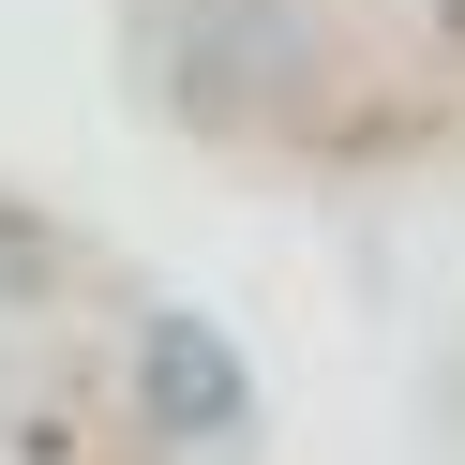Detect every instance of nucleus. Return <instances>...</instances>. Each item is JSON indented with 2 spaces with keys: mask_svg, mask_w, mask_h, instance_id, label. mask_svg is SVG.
I'll use <instances>...</instances> for the list:
<instances>
[{
  "mask_svg": "<svg viewBox=\"0 0 465 465\" xmlns=\"http://www.w3.org/2000/svg\"><path fill=\"white\" fill-rule=\"evenodd\" d=\"M135 405H151V435H241L255 375H241V345L211 315H151L135 331Z\"/></svg>",
  "mask_w": 465,
  "mask_h": 465,
  "instance_id": "1",
  "label": "nucleus"
},
{
  "mask_svg": "<svg viewBox=\"0 0 465 465\" xmlns=\"http://www.w3.org/2000/svg\"><path fill=\"white\" fill-rule=\"evenodd\" d=\"M225 45H181V91L195 105H255V91H301V0H211Z\"/></svg>",
  "mask_w": 465,
  "mask_h": 465,
  "instance_id": "2",
  "label": "nucleus"
},
{
  "mask_svg": "<svg viewBox=\"0 0 465 465\" xmlns=\"http://www.w3.org/2000/svg\"><path fill=\"white\" fill-rule=\"evenodd\" d=\"M450 31H465V0H450Z\"/></svg>",
  "mask_w": 465,
  "mask_h": 465,
  "instance_id": "3",
  "label": "nucleus"
}]
</instances>
